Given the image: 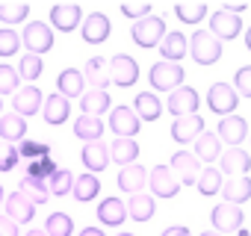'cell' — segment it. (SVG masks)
I'll list each match as a JSON object with an SVG mask.
<instances>
[{
  "instance_id": "cell-1",
  "label": "cell",
  "mask_w": 251,
  "mask_h": 236,
  "mask_svg": "<svg viewBox=\"0 0 251 236\" xmlns=\"http://www.w3.org/2000/svg\"><path fill=\"white\" fill-rule=\"evenodd\" d=\"M163 36H166V18L163 15H148L142 21H133V27H130V39L145 50L160 47Z\"/></svg>"
},
{
  "instance_id": "cell-2",
  "label": "cell",
  "mask_w": 251,
  "mask_h": 236,
  "mask_svg": "<svg viewBox=\"0 0 251 236\" xmlns=\"http://www.w3.org/2000/svg\"><path fill=\"white\" fill-rule=\"evenodd\" d=\"M189 56L198 65H216L222 59V42L213 39L207 30H195L189 36Z\"/></svg>"
},
{
  "instance_id": "cell-3",
  "label": "cell",
  "mask_w": 251,
  "mask_h": 236,
  "mask_svg": "<svg viewBox=\"0 0 251 236\" xmlns=\"http://www.w3.org/2000/svg\"><path fill=\"white\" fill-rule=\"evenodd\" d=\"M183 77H186V71L177 62H154L148 71V80L157 92H175L177 86H183Z\"/></svg>"
},
{
  "instance_id": "cell-4",
  "label": "cell",
  "mask_w": 251,
  "mask_h": 236,
  "mask_svg": "<svg viewBox=\"0 0 251 236\" xmlns=\"http://www.w3.org/2000/svg\"><path fill=\"white\" fill-rule=\"evenodd\" d=\"M21 45L27 47V53L33 56H42L53 47V30L50 24H42V21H30L24 27V36H21Z\"/></svg>"
},
{
  "instance_id": "cell-5",
  "label": "cell",
  "mask_w": 251,
  "mask_h": 236,
  "mask_svg": "<svg viewBox=\"0 0 251 236\" xmlns=\"http://www.w3.org/2000/svg\"><path fill=\"white\" fill-rule=\"evenodd\" d=\"M210 218H213V230L225 236V233H236V230H242L245 212H242V207L222 201V204H216V207H213Z\"/></svg>"
},
{
  "instance_id": "cell-6",
  "label": "cell",
  "mask_w": 251,
  "mask_h": 236,
  "mask_svg": "<svg viewBox=\"0 0 251 236\" xmlns=\"http://www.w3.org/2000/svg\"><path fill=\"white\" fill-rule=\"evenodd\" d=\"M207 106H210V112H216V115H233L236 112V106H239V94H236V89L233 86H227V83H213L210 86V92H207Z\"/></svg>"
},
{
  "instance_id": "cell-7",
  "label": "cell",
  "mask_w": 251,
  "mask_h": 236,
  "mask_svg": "<svg viewBox=\"0 0 251 236\" xmlns=\"http://www.w3.org/2000/svg\"><path fill=\"white\" fill-rule=\"evenodd\" d=\"M142 121L136 118L133 106H112L109 112V130L115 133V139H136Z\"/></svg>"
},
{
  "instance_id": "cell-8",
  "label": "cell",
  "mask_w": 251,
  "mask_h": 236,
  "mask_svg": "<svg viewBox=\"0 0 251 236\" xmlns=\"http://www.w3.org/2000/svg\"><path fill=\"white\" fill-rule=\"evenodd\" d=\"M139 80V62L127 53H115L109 59V83H115L118 89H127Z\"/></svg>"
},
{
  "instance_id": "cell-9",
  "label": "cell",
  "mask_w": 251,
  "mask_h": 236,
  "mask_svg": "<svg viewBox=\"0 0 251 236\" xmlns=\"http://www.w3.org/2000/svg\"><path fill=\"white\" fill-rule=\"evenodd\" d=\"M169 168H172L175 180L183 183V186H195V180H198V174H201V163L195 160V154H189V151H183V148L172 154Z\"/></svg>"
},
{
  "instance_id": "cell-10",
  "label": "cell",
  "mask_w": 251,
  "mask_h": 236,
  "mask_svg": "<svg viewBox=\"0 0 251 236\" xmlns=\"http://www.w3.org/2000/svg\"><path fill=\"white\" fill-rule=\"evenodd\" d=\"M169 112L175 118H183V115H198V106H201V94L192 89V86H177L172 94H169Z\"/></svg>"
},
{
  "instance_id": "cell-11",
  "label": "cell",
  "mask_w": 251,
  "mask_h": 236,
  "mask_svg": "<svg viewBox=\"0 0 251 236\" xmlns=\"http://www.w3.org/2000/svg\"><path fill=\"white\" fill-rule=\"evenodd\" d=\"M207 33L213 39H219V42H233L242 33V21H239V15H230L225 9H216L210 15V30Z\"/></svg>"
},
{
  "instance_id": "cell-12",
  "label": "cell",
  "mask_w": 251,
  "mask_h": 236,
  "mask_svg": "<svg viewBox=\"0 0 251 236\" xmlns=\"http://www.w3.org/2000/svg\"><path fill=\"white\" fill-rule=\"evenodd\" d=\"M112 33V21L103 15V12H89L83 27H80V36L86 45H103Z\"/></svg>"
},
{
  "instance_id": "cell-13",
  "label": "cell",
  "mask_w": 251,
  "mask_h": 236,
  "mask_svg": "<svg viewBox=\"0 0 251 236\" xmlns=\"http://www.w3.org/2000/svg\"><path fill=\"white\" fill-rule=\"evenodd\" d=\"M216 136H219V142H227L230 148H239V142H245V136H248V121L236 112L225 115V118H219Z\"/></svg>"
},
{
  "instance_id": "cell-14",
  "label": "cell",
  "mask_w": 251,
  "mask_h": 236,
  "mask_svg": "<svg viewBox=\"0 0 251 236\" xmlns=\"http://www.w3.org/2000/svg\"><path fill=\"white\" fill-rule=\"evenodd\" d=\"M148 189L157 198H175L180 192V183L175 180V174H172L169 165H154L151 174H148Z\"/></svg>"
},
{
  "instance_id": "cell-15",
  "label": "cell",
  "mask_w": 251,
  "mask_h": 236,
  "mask_svg": "<svg viewBox=\"0 0 251 236\" xmlns=\"http://www.w3.org/2000/svg\"><path fill=\"white\" fill-rule=\"evenodd\" d=\"M42 106H45V97H42V89H39V86H24V89H18L15 97H12V112L21 115V118L36 115Z\"/></svg>"
},
{
  "instance_id": "cell-16",
  "label": "cell",
  "mask_w": 251,
  "mask_h": 236,
  "mask_svg": "<svg viewBox=\"0 0 251 236\" xmlns=\"http://www.w3.org/2000/svg\"><path fill=\"white\" fill-rule=\"evenodd\" d=\"M198 133H204V118L201 115H183V118H175L172 121V139L177 145L195 142Z\"/></svg>"
},
{
  "instance_id": "cell-17",
  "label": "cell",
  "mask_w": 251,
  "mask_h": 236,
  "mask_svg": "<svg viewBox=\"0 0 251 236\" xmlns=\"http://www.w3.org/2000/svg\"><path fill=\"white\" fill-rule=\"evenodd\" d=\"M50 24L59 33H71V30H77V24H83V9L77 3H59L50 9Z\"/></svg>"
},
{
  "instance_id": "cell-18",
  "label": "cell",
  "mask_w": 251,
  "mask_h": 236,
  "mask_svg": "<svg viewBox=\"0 0 251 236\" xmlns=\"http://www.w3.org/2000/svg\"><path fill=\"white\" fill-rule=\"evenodd\" d=\"M219 171L222 174H227V177H242V174H248L251 171V157L242 151V148H227L222 157H219Z\"/></svg>"
},
{
  "instance_id": "cell-19",
  "label": "cell",
  "mask_w": 251,
  "mask_h": 236,
  "mask_svg": "<svg viewBox=\"0 0 251 236\" xmlns=\"http://www.w3.org/2000/svg\"><path fill=\"white\" fill-rule=\"evenodd\" d=\"M160 53H163V62H183V56L189 53V39L177 30V33H166L163 42H160Z\"/></svg>"
},
{
  "instance_id": "cell-20",
  "label": "cell",
  "mask_w": 251,
  "mask_h": 236,
  "mask_svg": "<svg viewBox=\"0 0 251 236\" xmlns=\"http://www.w3.org/2000/svg\"><path fill=\"white\" fill-rule=\"evenodd\" d=\"M192 145H195V160L204 163V165H210V163H216V160L222 157V142H219V136L210 133V130L198 133Z\"/></svg>"
},
{
  "instance_id": "cell-21",
  "label": "cell",
  "mask_w": 251,
  "mask_h": 236,
  "mask_svg": "<svg viewBox=\"0 0 251 236\" xmlns=\"http://www.w3.org/2000/svg\"><path fill=\"white\" fill-rule=\"evenodd\" d=\"M80 160H83L89 174H98L109 165V148L103 142H86V148L80 151Z\"/></svg>"
},
{
  "instance_id": "cell-22",
  "label": "cell",
  "mask_w": 251,
  "mask_h": 236,
  "mask_svg": "<svg viewBox=\"0 0 251 236\" xmlns=\"http://www.w3.org/2000/svg\"><path fill=\"white\" fill-rule=\"evenodd\" d=\"M3 207H6V215H9L15 224H27V221H33V215H36V204H33L30 198H24L21 192H12V195L3 201Z\"/></svg>"
},
{
  "instance_id": "cell-23",
  "label": "cell",
  "mask_w": 251,
  "mask_h": 236,
  "mask_svg": "<svg viewBox=\"0 0 251 236\" xmlns=\"http://www.w3.org/2000/svg\"><path fill=\"white\" fill-rule=\"evenodd\" d=\"M56 92H59L62 97H83V92H86L83 71H80V68H65V71H59V77H56Z\"/></svg>"
},
{
  "instance_id": "cell-24",
  "label": "cell",
  "mask_w": 251,
  "mask_h": 236,
  "mask_svg": "<svg viewBox=\"0 0 251 236\" xmlns=\"http://www.w3.org/2000/svg\"><path fill=\"white\" fill-rule=\"evenodd\" d=\"M219 192L225 195L227 204L242 207L245 201H251V177H248V174H242V177H227V183H222Z\"/></svg>"
},
{
  "instance_id": "cell-25",
  "label": "cell",
  "mask_w": 251,
  "mask_h": 236,
  "mask_svg": "<svg viewBox=\"0 0 251 236\" xmlns=\"http://www.w3.org/2000/svg\"><path fill=\"white\" fill-rule=\"evenodd\" d=\"M145 183H148V171H145V165H124L121 171H118V189H124L127 195H136V192H142L145 189Z\"/></svg>"
},
{
  "instance_id": "cell-26",
  "label": "cell",
  "mask_w": 251,
  "mask_h": 236,
  "mask_svg": "<svg viewBox=\"0 0 251 236\" xmlns=\"http://www.w3.org/2000/svg\"><path fill=\"white\" fill-rule=\"evenodd\" d=\"M98 218L106 227H118V224H124V218H127V207H124L121 198H103L98 204Z\"/></svg>"
},
{
  "instance_id": "cell-27",
  "label": "cell",
  "mask_w": 251,
  "mask_h": 236,
  "mask_svg": "<svg viewBox=\"0 0 251 236\" xmlns=\"http://www.w3.org/2000/svg\"><path fill=\"white\" fill-rule=\"evenodd\" d=\"M45 121L50 124V127H59V124H65L68 121V115H71V103H68V97H62L59 92L56 94H50L48 100H45Z\"/></svg>"
},
{
  "instance_id": "cell-28",
  "label": "cell",
  "mask_w": 251,
  "mask_h": 236,
  "mask_svg": "<svg viewBox=\"0 0 251 236\" xmlns=\"http://www.w3.org/2000/svg\"><path fill=\"white\" fill-rule=\"evenodd\" d=\"M133 112H136L139 121H157L163 115V103L154 92H139L136 100H133Z\"/></svg>"
},
{
  "instance_id": "cell-29",
  "label": "cell",
  "mask_w": 251,
  "mask_h": 236,
  "mask_svg": "<svg viewBox=\"0 0 251 236\" xmlns=\"http://www.w3.org/2000/svg\"><path fill=\"white\" fill-rule=\"evenodd\" d=\"M27 136V118L9 112V115H0V139L15 145V142H24Z\"/></svg>"
},
{
  "instance_id": "cell-30",
  "label": "cell",
  "mask_w": 251,
  "mask_h": 236,
  "mask_svg": "<svg viewBox=\"0 0 251 236\" xmlns=\"http://www.w3.org/2000/svg\"><path fill=\"white\" fill-rule=\"evenodd\" d=\"M83 80H86L89 86H95V92H103V86H109V59H103V56H92V59L86 62V74H83Z\"/></svg>"
},
{
  "instance_id": "cell-31",
  "label": "cell",
  "mask_w": 251,
  "mask_h": 236,
  "mask_svg": "<svg viewBox=\"0 0 251 236\" xmlns=\"http://www.w3.org/2000/svg\"><path fill=\"white\" fill-rule=\"evenodd\" d=\"M124 207H127V218H133V221H151V215H154V198L145 192L130 195L124 201Z\"/></svg>"
},
{
  "instance_id": "cell-32",
  "label": "cell",
  "mask_w": 251,
  "mask_h": 236,
  "mask_svg": "<svg viewBox=\"0 0 251 236\" xmlns=\"http://www.w3.org/2000/svg\"><path fill=\"white\" fill-rule=\"evenodd\" d=\"M98 192H100V180H98V174H89V171H83V174H77V177H74L71 195H74L80 204H86V201H95V198H98Z\"/></svg>"
},
{
  "instance_id": "cell-33",
  "label": "cell",
  "mask_w": 251,
  "mask_h": 236,
  "mask_svg": "<svg viewBox=\"0 0 251 236\" xmlns=\"http://www.w3.org/2000/svg\"><path fill=\"white\" fill-rule=\"evenodd\" d=\"M136 157H139V142H133V139H115L109 145V160L118 163L121 168L124 165H133Z\"/></svg>"
},
{
  "instance_id": "cell-34",
  "label": "cell",
  "mask_w": 251,
  "mask_h": 236,
  "mask_svg": "<svg viewBox=\"0 0 251 236\" xmlns=\"http://www.w3.org/2000/svg\"><path fill=\"white\" fill-rule=\"evenodd\" d=\"M18 192L24 195V198H30L36 207L39 204H45L48 198H50V189H48V180H42V177H21V183H18Z\"/></svg>"
},
{
  "instance_id": "cell-35",
  "label": "cell",
  "mask_w": 251,
  "mask_h": 236,
  "mask_svg": "<svg viewBox=\"0 0 251 236\" xmlns=\"http://www.w3.org/2000/svg\"><path fill=\"white\" fill-rule=\"evenodd\" d=\"M74 136L83 139V142H98L103 136V121L95 118V115H83V118L74 121Z\"/></svg>"
},
{
  "instance_id": "cell-36",
  "label": "cell",
  "mask_w": 251,
  "mask_h": 236,
  "mask_svg": "<svg viewBox=\"0 0 251 236\" xmlns=\"http://www.w3.org/2000/svg\"><path fill=\"white\" fill-rule=\"evenodd\" d=\"M80 109H83V115H95V118H100L106 109H109V94L106 92H86L83 97H80Z\"/></svg>"
},
{
  "instance_id": "cell-37",
  "label": "cell",
  "mask_w": 251,
  "mask_h": 236,
  "mask_svg": "<svg viewBox=\"0 0 251 236\" xmlns=\"http://www.w3.org/2000/svg\"><path fill=\"white\" fill-rule=\"evenodd\" d=\"M222 183H225V177H222V171L219 168H213V165H207L201 174H198V180H195V186H198V192L207 198V195H216L219 189H222Z\"/></svg>"
},
{
  "instance_id": "cell-38",
  "label": "cell",
  "mask_w": 251,
  "mask_h": 236,
  "mask_svg": "<svg viewBox=\"0 0 251 236\" xmlns=\"http://www.w3.org/2000/svg\"><path fill=\"white\" fill-rule=\"evenodd\" d=\"M175 15L183 24H201L204 15H207V3H201V0H192V3H177L175 6Z\"/></svg>"
},
{
  "instance_id": "cell-39",
  "label": "cell",
  "mask_w": 251,
  "mask_h": 236,
  "mask_svg": "<svg viewBox=\"0 0 251 236\" xmlns=\"http://www.w3.org/2000/svg\"><path fill=\"white\" fill-rule=\"evenodd\" d=\"M45 233L48 236H71L74 233V221L68 212H50L48 215V224H45Z\"/></svg>"
},
{
  "instance_id": "cell-40",
  "label": "cell",
  "mask_w": 251,
  "mask_h": 236,
  "mask_svg": "<svg viewBox=\"0 0 251 236\" xmlns=\"http://www.w3.org/2000/svg\"><path fill=\"white\" fill-rule=\"evenodd\" d=\"M30 18V3H0V21L3 24H21Z\"/></svg>"
},
{
  "instance_id": "cell-41",
  "label": "cell",
  "mask_w": 251,
  "mask_h": 236,
  "mask_svg": "<svg viewBox=\"0 0 251 236\" xmlns=\"http://www.w3.org/2000/svg\"><path fill=\"white\" fill-rule=\"evenodd\" d=\"M71 186H74V174L68 171V168H59L53 177H48V189H50V195H71Z\"/></svg>"
},
{
  "instance_id": "cell-42",
  "label": "cell",
  "mask_w": 251,
  "mask_h": 236,
  "mask_svg": "<svg viewBox=\"0 0 251 236\" xmlns=\"http://www.w3.org/2000/svg\"><path fill=\"white\" fill-rule=\"evenodd\" d=\"M42 71H45L42 56H33V53H24V56H21V62H18V77L36 80V77H42Z\"/></svg>"
},
{
  "instance_id": "cell-43",
  "label": "cell",
  "mask_w": 251,
  "mask_h": 236,
  "mask_svg": "<svg viewBox=\"0 0 251 236\" xmlns=\"http://www.w3.org/2000/svg\"><path fill=\"white\" fill-rule=\"evenodd\" d=\"M21 50V36L12 27H0V56H15Z\"/></svg>"
},
{
  "instance_id": "cell-44",
  "label": "cell",
  "mask_w": 251,
  "mask_h": 236,
  "mask_svg": "<svg viewBox=\"0 0 251 236\" xmlns=\"http://www.w3.org/2000/svg\"><path fill=\"white\" fill-rule=\"evenodd\" d=\"M18 83H21V77H18V71L12 65H6V62L0 65V97H3V94H15Z\"/></svg>"
},
{
  "instance_id": "cell-45",
  "label": "cell",
  "mask_w": 251,
  "mask_h": 236,
  "mask_svg": "<svg viewBox=\"0 0 251 236\" xmlns=\"http://www.w3.org/2000/svg\"><path fill=\"white\" fill-rule=\"evenodd\" d=\"M18 148L9 145V142H0V171H12L18 165Z\"/></svg>"
},
{
  "instance_id": "cell-46",
  "label": "cell",
  "mask_w": 251,
  "mask_h": 236,
  "mask_svg": "<svg viewBox=\"0 0 251 236\" xmlns=\"http://www.w3.org/2000/svg\"><path fill=\"white\" fill-rule=\"evenodd\" d=\"M233 89L239 97H251V65H242L233 77Z\"/></svg>"
},
{
  "instance_id": "cell-47",
  "label": "cell",
  "mask_w": 251,
  "mask_h": 236,
  "mask_svg": "<svg viewBox=\"0 0 251 236\" xmlns=\"http://www.w3.org/2000/svg\"><path fill=\"white\" fill-rule=\"evenodd\" d=\"M121 15H127L133 21H142L151 15V3H121Z\"/></svg>"
},
{
  "instance_id": "cell-48",
  "label": "cell",
  "mask_w": 251,
  "mask_h": 236,
  "mask_svg": "<svg viewBox=\"0 0 251 236\" xmlns=\"http://www.w3.org/2000/svg\"><path fill=\"white\" fill-rule=\"evenodd\" d=\"M18 157H27V160H39V142H30V139H24V142L18 145Z\"/></svg>"
},
{
  "instance_id": "cell-49",
  "label": "cell",
  "mask_w": 251,
  "mask_h": 236,
  "mask_svg": "<svg viewBox=\"0 0 251 236\" xmlns=\"http://www.w3.org/2000/svg\"><path fill=\"white\" fill-rule=\"evenodd\" d=\"M0 236H21V233H18V224H15L6 212L0 215Z\"/></svg>"
},
{
  "instance_id": "cell-50",
  "label": "cell",
  "mask_w": 251,
  "mask_h": 236,
  "mask_svg": "<svg viewBox=\"0 0 251 236\" xmlns=\"http://www.w3.org/2000/svg\"><path fill=\"white\" fill-rule=\"evenodd\" d=\"M163 236H192V233H189V227L175 224V227H166V230H163Z\"/></svg>"
},
{
  "instance_id": "cell-51",
  "label": "cell",
  "mask_w": 251,
  "mask_h": 236,
  "mask_svg": "<svg viewBox=\"0 0 251 236\" xmlns=\"http://www.w3.org/2000/svg\"><path fill=\"white\" fill-rule=\"evenodd\" d=\"M77 236H103V230H100V227H83Z\"/></svg>"
},
{
  "instance_id": "cell-52",
  "label": "cell",
  "mask_w": 251,
  "mask_h": 236,
  "mask_svg": "<svg viewBox=\"0 0 251 236\" xmlns=\"http://www.w3.org/2000/svg\"><path fill=\"white\" fill-rule=\"evenodd\" d=\"M42 157H50V145H39V160Z\"/></svg>"
},
{
  "instance_id": "cell-53",
  "label": "cell",
  "mask_w": 251,
  "mask_h": 236,
  "mask_svg": "<svg viewBox=\"0 0 251 236\" xmlns=\"http://www.w3.org/2000/svg\"><path fill=\"white\" fill-rule=\"evenodd\" d=\"M245 47H248V50H251V27H248V30H245Z\"/></svg>"
},
{
  "instance_id": "cell-54",
  "label": "cell",
  "mask_w": 251,
  "mask_h": 236,
  "mask_svg": "<svg viewBox=\"0 0 251 236\" xmlns=\"http://www.w3.org/2000/svg\"><path fill=\"white\" fill-rule=\"evenodd\" d=\"M24 236H48V233H45V230H27Z\"/></svg>"
},
{
  "instance_id": "cell-55",
  "label": "cell",
  "mask_w": 251,
  "mask_h": 236,
  "mask_svg": "<svg viewBox=\"0 0 251 236\" xmlns=\"http://www.w3.org/2000/svg\"><path fill=\"white\" fill-rule=\"evenodd\" d=\"M201 236H222V233H216V230H204Z\"/></svg>"
},
{
  "instance_id": "cell-56",
  "label": "cell",
  "mask_w": 251,
  "mask_h": 236,
  "mask_svg": "<svg viewBox=\"0 0 251 236\" xmlns=\"http://www.w3.org/2000/svg\"><path fill=\"white\" fill-rule=\"evenodd\" d=\"M236 236H251V230H236Z\"/></svg>"
},
{
  "instance_id": "cell-57",
  "label": "cell",
  "mask_w": 251,
  "mask_h": 236,
  "mask_svg": "<svg viewBox=\"0 0 251 236\" xmlns=\"http://www.w3.org/2000/svg\"><path fill=\"white\" fill-rule=\"evenodd\" d=\"M3 201H6V198H3V186H0V204H3Z\"/></svg>"
},
{
  "instance_id": "cell-58",
  "label": "cell",
  "mask_w": 251,
  "mask_h": 236,
  "mask_svg": "<svg viewBox=\"0 0 251 236\" xmlns=\"http://www.w3.org/2000/svg\"><path fill=\"white\" fill-rule=\"evenodd\" d=\"M0 115H3V97H0Z\"/></svg>"
},
{
  "instance_id": "cell-59",
  "label": "cell",
  "mask_w": 251,
  "mask_h": 236,
  "mask_svg": "<svg viewBox=\"0 0 251 236\" xmlns=\"http://www.w3.org/2000/svg\"><path fill=\"white\" fill-rule=\"evenodd\" d=\"M118 236H133V233H118Z\"/></svg>"
}]
</instances>
